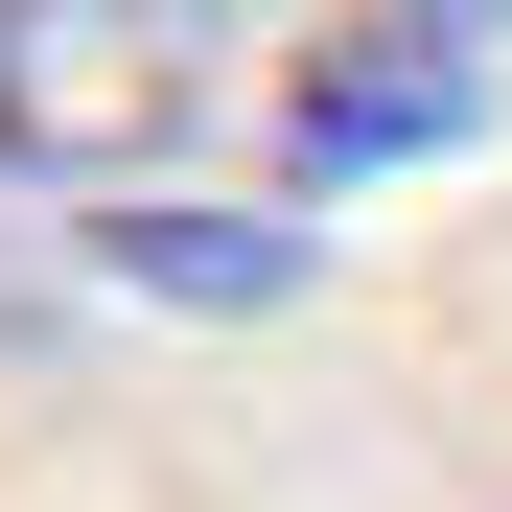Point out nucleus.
Wrapping results in <instances>:
<instances>
[{
    "label": "nucleus",
    "instance_id": "nucleus-1",
    "mask_svg": "<svg viewBox=\"0 0 512 512\" xmlns=\"http://www.w3.org/2000/svg\"><path fill=\"white\" fill-rule=\"evenodd\" d=\"M210 117V0H0V163L24 187H140Z\"/></svg>",
    "mask_w": 512,
    "mask_h": 512
},
{
    "label": "nucleus",
    "instance_id": "nucleus-2",
    "mask_svg": "<svg viewBox=\"0 0 512 512\" xmlns=\"http://www.w3.org/2000/svg\"><path fill=\"white\" fill-rule=\"evenodd\" d=\"M466 117H489V0H350L280 94V163L350 187V163H443Z\"/></svg>",
    "mask_w": 512,
    "mask_h": 512
},
{
    "label": "nucleus",
    "instance_id": "nucleus-3",
    "mask_svg": "<svg viewBox=\"0 0 512 512\" xmlns=\"http://www.w3.org/2000/svg\"><path fill=\"white\" fill-rule=\"evenodd\" d=\"M94 280L187 303V326H256V303H303L326 256H303L280 210H163V187H94Z\"/></svg>",
    "mask_w": 512,
    "mask_h": 512
}]
</instances>
